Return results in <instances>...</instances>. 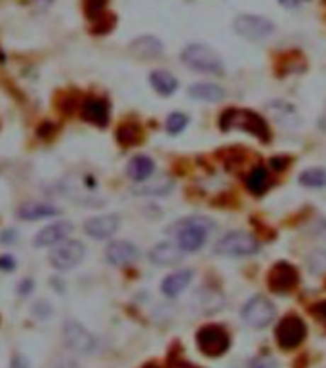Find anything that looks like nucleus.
<instances>
[{"mask_svg": "<svg viewBox=\"0 0 326 368\" xmlns=\"http://www.w3.org/2000/svg\"><path fill=\"white\" fill-rule=\"evenodd\" d=\"M16 267V260L12 256H2L0 258V269L2 271H12Z\"/></svg>", "mask_w": 326, "mask_h": 368, "instance_id": "34", "label": "nucleus"}, {"mask_svg": "<svg viewBox=\"0 0 326 368\" xmlns=\"http://www.w3.org/2000/svg\"><path fill=\"white\" fill-rule=\"evenodd\" d=\"M235 31L239 33L240 37L259 43V40H265L275 33V25L271 23L269 19L262 18V16L244 13V16H239L235 19Z\"/></svg>", "mask_w": 326, "mask_h": 368, "instance_id": "8", "label": "nucleus"}, {"mask_svg": "<svg viewBox=\"0 0 326 368\" xmlns=\"http://www.w3.org/2000/svg\"><path fill=\"white\" fill-rule=\"evenodd\" d=\"M242 320L252 328H264L275 319V306L264 296H256L242 307Z\"/></svg>", "mask_w": 326, "mask_h": 368, "instance_id": "9", "label": "nucleus"}, {"mask_svg": "<svg viewBox=\"0 0 326 368\" xmlns=\"http://www.w3.org/2000/svg\"><path fill=\"white\" fill-rule=\"evenodd\" d=\"M308 334V326L298 315H286L284 319H281L277 330H275V338H277V344L283 350H294L302 344Z\"/></svg>", "mask_w": 326, "mask_h": 368, "instance_id": "7", "label": "nucleus"}, {"mask_svg": "<svg viewBox=\"0 0 326 368\" xmlns=\"http://www.w3.org/2000/svg\"><path fill=\"white\" fill-rule=\"evenodd\" d=\"M309 311L317 317V319L326 326V300L319 301V303H315V306L309 307Z\"/></svg>", "mask_w": 326, "mask_h": 368, "instance_id": "30", "label": "nucleus"}, {"mask_svg": "<svg viewBox=\"0 0 326 368\" xmlns=\"http://www.w3.org/2000/svg\"><path fill=\"white\" fill-rule=\"evenodd\" d=\"M57 214H60V208L48 203H27L18 208V218L25 221L44 220V218H52Z\"/></svg>", "mask_w": 326, "mask_h": 368, "instance_id": "19", "label": "nucleus"}, {"mask_svg": "<svg viewBox=\"0 0 326 368\" xmlns=\"http://www.w3.org/2000/svg\"><path fill=\"white\" fill-rule=\"evenodd\" d=\"M252 368H279V364L273 357H258L252 362Z\"/></svg>", "mask_w": 326, "mask_h": 368, "instance_id": "31", "label": "nucleus"}, {"mask_svg": "<svg viewBox=\"0 0 326 368\" xmlns=\"http://www.w3.org/2000/svg\"><path fill=\"white\" fill-rule=\"evenodd\" d=\"M181 62L187 67L201 71V73H223V63L220 60V55L215 54L214 50L206 46V44H189V46H185L184 52H181Z\"/></svg>", "mask_w": 326, "mask_h": 368, "instance_id": "3", "label": "nucleus"}, {"mask_svg": "<svg viewBox=\"0 0 326 368\" xmlns=\"http://www.w3.org/2000/svg\"><path fill=\"white\" fill-rule=\"evenodd\" d=\"M300 184L305 187H325L326 185V170L322 168H309L300 176Z\"/></svg>", "mask_w": 326, "mask_h": 368, "instance_id": "27", "label": "nucleus"}, {"mask_svg": "<svg viewBox=\"0 0 326 368\" xmlns=\"http://www.w3.org/2000/svg\"><path fill=\"white\" fill-rule=\"evenodd\" d=\"M309 269L320 275V273H326V250H313L309 254L308 258Z\"/></svg>", "mask_w": 326, "mask_h": 368, "instance_id": "28", "label": "nucleus"}, {"mask_svg": "<svg viewBox=\"0 0 326 368\" xmlns=\"http://www.w3.org/2000/svg\"><path fill=\"white\" fill-rule=\"evenodd\" d=\"M130 54L140 60H154L162 54V43L154 37H140L130 44Z\"/></svg>", "mask_w": 326, "mask_h": 368, "instance_id": "18", "label": "nucleus"}, {"mask_svg": "<svg viewBox=\"0 0 326 368\" xmlns=\"http://www.w3.org/2000/svg\"><path fill=\"white\" fill-rule=\"evenodd\" d=\"M105 258L111 265H126L137 258V248L128 240H115L107 246L105 250Z\"/></svg>", "mask_w": 326, "mask_h": 368, "instance_id": "14", "label": "nucleus"}, {"mask_svg": "<svg viewBox=\"0 0 326 368\" xmlns=\"http://www.w3.org/2000/svg\"><path fill=\"white\" fill-rule=\"evenodd\" d=\"M63 340H65V345L69 350L74 351V353H92L96 350V338L90 334V332L80 325L79 320H67L65 326H63Z\"/></svg>", "mask_w": 326, "mask_h": 368, "instance_id": "10", "label": "nucleus"}, {"mask_svg": "<svg viewBox=\"0 0 326 368\" xmlns=\"http://www.w3.org/2000/svg\"><path fill=\"white\" fill-rule=\"evenodd\" d=\"M273 117L277 118L279 123L284 124V126H296L298 124V115H296V111L290 107L288 104H284V101H275V104H271L267 107Z\"/></svg>", "mask_w": 326, "mask_h": 368, "instance_id": "25", "label": "nucleus"}, {"mask_svg": "<svg viewBox=\"0 0 326 368\" xmlns=\"http://www.w3.org/2000/svg\"><path fill=\"white\" fill-rule=\"evenodd\" d=\"M174 189V182L168 178L154 179L151 184H143L142 187H135L134 193L140 196H164Z\"/></svg>", "mask_w": 326, "mask_h": 368, "instance_id": "24", "label": "nucleus"}, {"mask_svg": "<svg viewBox=\"0 0 326 368\" xmlns=\"http://www.w3.org/2000/svg\"><path fill=\"white\" fill-rule=\"evenodd\" d=\"M193 281V271L191 269H184V271H176L172 275H168L164 281H162V294L168 296V298H176L184 292Z\"/></svg>", "mask_w": 326, "mask_h": 368, "instance_id": "17", "label": "nucleus"}, {"mask_svg": "<svg viewBox=\"0 0 326 368\" xmlns=\"http://www.w3.org/2000/svg\"><path fill=\"white\" fill-rule=\"evenodd\" d=\"M214 220L204 216H191L172 223L167 233L178 237V245L184 252H197L198 248H203L206 237L210 231H214Z\"/></svg>", "mask_w": 326, "mask_h": 368, "instance_id": "1", "label": "nucleus"}, {"mask_svg": "<svg viewBox=\"0 0 326 368\" xmlns=\"http://www.w3.org/2000/svg\"><path fill=\"white\" fill-rule=\"evenodd\" d=\"M189 96L195 99H203V101H220L225 98V92L218 84H210V82H198L189 88Z\"/></svg>", "mask_w": 326, "mask_h": 368, "instance_id": "22", "label": "nucleus"}, {"mask_svg": "<svg viewBox=\"0 0 326 368\" xmlns=\"http://www.w3.org/2000/svg\"><path fill=\"white\" fill-rule=\"evenodd\" d=\"M149 260L154 265H174L184 260V250L178 242H160L149 252Z\"/></svg>", "mask_w": 326, "mask_h": 368, "instance_id": "15", "label": "nucleus"}, {"mask_svg": "<svg viewBox=\"0 0 326 368\" xmlns=\"http://www.w3.org/2000/svg\"><path fill=\"white\" fill-rule=\"evenodd\" d=\"M118 228H120V218L117 214L94 216L84 221V231L94 239H109L117 233Z\"/></svg>", "mask_w": 326, "mask_h": 368, "instance_id": "13", "label": "nucleus"}, {"mask_svg": "<svg viewBox=\"0 0 326 368\" xmlns=\"http://www.w3.org/2000/svg\"><path fill=\"white\" fill-rule=\"evenodd\" d=\"M279 2H281L284 8H298L303 0H279Z\"/></svg>", "mask_w": 326, "mask_h": 368, "instance_id": "36", "label": "nucleus"}, {"mask_svg": "<svg viewBox=\"0 0 326 368\" xmlns=\"http://www.w3.org/2000/svg\"><path fill=\"white\" fill-rule=\"evenodd\" d=\"M187 124H189V118L185 117L184 113H172L167 118V130L170 134H179L181 130H185Z\"/></svg>", "mask_w": 326, "mask_h": 368, "instance_id": "29", "label": "nucleus"}, {"mask_svg": "<svg viewBox=\"0 0 326 368\" xmlns=\"http://www.w3.org/2000/svg\"><path fill=\"white\" fill-rule=\"evenodd\" d=\"M74 231V225L71 221H57V223H52L48 228L40 229L35 239H33V246L37 248H46V246H57L65 242V240L71 237V233Z\"/></svg>", "mask_w": 326, "mask_h": 368, "instance_id": "11", "label": "nucleus"}, {"mask_svg": "<svg viewBox=\"0 0 326 368\" xmlns=\"http://www.w3.org/2000/svg\"><path fill=\"white\" fill-rule=\"evenodd\" d=\"M231 338L223 326L206 325L197 332V345L204 355L220 357L229 350Z\"/></svg>", "mask_w": 326, "mask_h": 368, "instance_id": "5", "label": "nucleus"}, {"mask_svg": "<svg viewBox=\"0 0 326 368\" xmlns=\"http://www.w3.org/2000/svg\"><path fill=\"white\" fill-rule=\"evenodd\" d=\"M82 117L88 123L96 124V126H105L109 121V105L105 99L88 98L82 104Z\"/></svg>", "mask_w": 326, "mask_h": 368, "instance_id": "16", "label": "nucleus"}, {"mask_svg": "<svg viewBox=\"0 0 326 368\" xmlns=\"http://www.w3.org/2000/svg\"><path fill=\"white\" fill-rule=\"evenodd\" d=\"M267 284L273 292H279V294L290 292L298 284V271L286 262H281V264L271 267L269 275H267Z\"/></svg>", "mask_w": 326, "mask_h": 368, "instance_id": "12", "label": "nucleus"}, {"mask_svg": "<svg viewBox=\"0 0 326 368\" xmlns=\"http://www.w3.org/2000/svg\"><path fill=\"white\" fill-rule=\"evenodd\" d=\"M286 162H288V159H273V160H271L273 168H277V170H284V168H286Z\"/></svg>", "mask_w": 326, "mask_h": 368, "instance_id": "35", "label": "nucleus"}, {"mask_svg": "<svg viewBox=\"0 0 326 368\" xmlns=\"http://www.w3.org/2000/svg\"><path fill=\"white\" fill-rule=\"evenodd\" d=\"M10 368H29V362H27V359L23 355L16 353L12 357V361H10Z\"/></svg>", "mask_w": 326, "mask_h": 368, "instance_id": "33", "label": "nucleus"}, {"mask_svg": "<svg viewBox=\"0 0 326 368\" xmlns=\"http://www.w3.org/2000/svg\"><path fill=\"white\" fill-rule=\"evenodd\" d=\"M18 231H13V229H8V231H4V233L0 235V242L2 245H16L18 242Z\"/></svg>", "mask_w": 326, "mask_h": 368, "instance_id": "32", "label": "nucleus"}, {"mask_svg": "<svg viewBox=\"0 0 326 368\" xmlns=\"http://www.w3.org/2000/svg\"><path fill=\"white\" fill-rule=\"evenodd\" d=\"M117 138L123 145H134V143H137V141L142 140V130H140L137 124L128 123L118 128Z\"/></svg>", "mask_w": 326, "mask_h": 368, "instance_id": "26", "label": "nucleus"}, {"mask_svg": "<svg viewBox=\"0 0 326 368\" xmlns=\"http://www.w3.org/2000/svg\"><path fill=\"white\" fill-rule=\"evenodd\" d=\"M86 248L80 240H65L50 252V264L57 271H71L84 260Z\"/></svg>", "mask_w": 326, "mask_h": 368, "instance_id": "6", "label": "nucleus"}, {"mask_svg": "<svg viewBox=\"0 0 326 368\" xmlns=\"http://www.w3.org/2000/svg\"><path fill=\"white\" fill-rule=\"evenodd\" d=\"M143 368H160V367H159V364H154V362H149V364H145Z\"/></svg>", "mask_w": 326, "mask_h": 368, "instance_id": "37", "label": "nucleus"}, {"mask_svg": "<svg viewBox=\"0 0 326 368\" xmlns=\"http://www.w3.org/2000/svg\"><path fill=\"white\" fill-rule=\"evenodd\" d=\"M259 248L258 240L254 239L250 233L244 231H231V233L223 235L222 239L218 240L215 245V252L222 254V256H252Z\"/></svg>", "mask_w": 326, "mask_h": 368, "instance_id": "4", "label": "nucleus"}, {"mask_svg": "<svg viewBox=\"0 0 326 368\" xmlns=\"http://www.w3.org/2000/svg\"><path fill=\"white\" fill-rule=\"evenodd\" d=\"M154 172V162L145 155H137L134 159L130 160L128 166H126V174H128L130 179H134L137 184H142L145 179Z\"/></svg>", "mask_w": 326, "mask_h": 368, "instance_id": "20", "label": "nucleus"}, {"mask_svg": "<svg viewBox=\"0 0 326 368\" xmlns=\"http://www.w3.org/2000/svg\"><path fill=\"white\" fill-rule=\"evenodd\" d=\"M220 128L223 132L229 130H244L250 132L262 141H269V126L264 118L248 109H227L220 118Z\"/></svg>", "mask_w": 326, "mask_h": 368, "instance_id": "2", "label": "nucleus"}, {"mask_svg": "<svg viewBox=\"0 0 326 368\" xmlns=\"http://www.w3.org/2000/svg\"><path fill=\"white\" fill-rule=\"evenodd\" d=\"M149 82L160 96H170L178 90V80L168 71H153L149 77Z\"/></svg>", "mask_w": 326, "mask_h": 368, "instance_id": "21", "label": "nucleus"}, {"mask_svg": "<svg viewBox=\"0 0 326 368\" xmlns=\"http://www.w3.org/2000/svg\"><path fill=\"white\" fill-rule=\"evenodd\" d=\"M247 187L252 191L254 195H264L265 191L271 187V178H269V172L262 168V166H256L252 172L248 174L247 178Z\"/></svg>", "mask_w": 326, "mask_h": 368, "instance_id": "23", "label": "nucleus"}]
</instances>
